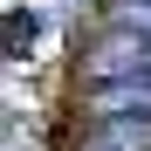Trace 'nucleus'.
<instances>
[{
	"mask_svg": "<svg viewBox=\"0 0 151 151\" xmlns=\"http://www.w3.org/2000/svg\"><path fill=\"white\" fill-rule=\"evenodd\" d=\"M103 7H117V0H103Z\"/></svg>",
	"mask_w": 151,
	"mask_h": 151,
	"instance_id": "3",
	"label": "nucleus"
},
{
	"mask_svg": "<svg viewBox=\"0 0 151 151\" xmlns=\"http://www.w3.org/2000/svg\"><path fill=\"white\" fill-rule=\"evenodd\" d=\"M96 131L83 151H151V117H96Z\"/></svg>",
	"mask_w": 151,
	"mask_h": 151,
	"instance_id": "2",
	"label": "nucleus"
},
{
	"mask_svg": "<svg viewBox=\"0 0 151 151\" xmlns=\"http://www.w3.org/2000/svg\"><path fill=\"white\" fill-rule=\"evenodd\" d=\"M89 117H151V76H117L89 89Z\"/></svg>",
	"mask_w": 151,
	"mask_h": 151,
	"instance_id": "1",
	"label": "nucleus"
}]
</instances>
